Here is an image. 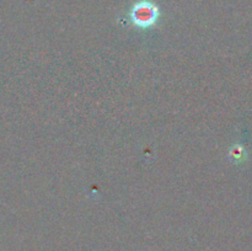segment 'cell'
Returning a JSON list of instances; mask_svg holds the SVG:
<instances>
[{"mask_svg":"<svg viewBox=\"0 0 252 251\" xmlns=\"http://www.w3.org/2000/svg\"><path fill=\"white\" fill-rule=\"evenodd\" d=\"M160 10L157 4L150 0H140L133 4L129 11L130 21L139 29H150L157 24Z\"/></svg>","mask_w":252,"mask_h":251,"instance_id":"obj_1","label":"cell"},{"mask_svg":"<svg viewBox=\"0 0 252 251\" xmlns=\"http://www.w3.org/2000/svg\"><path fill=\"white\" fill-rule=\"evenodd\" d=\"M244 154V149L241 147H234L231 149V157H234L235 159H240Z\"/></svg>","mask_w":252,"mask_h":251,"instance_id":"obj_2","label":"cell"}]
</instances>
